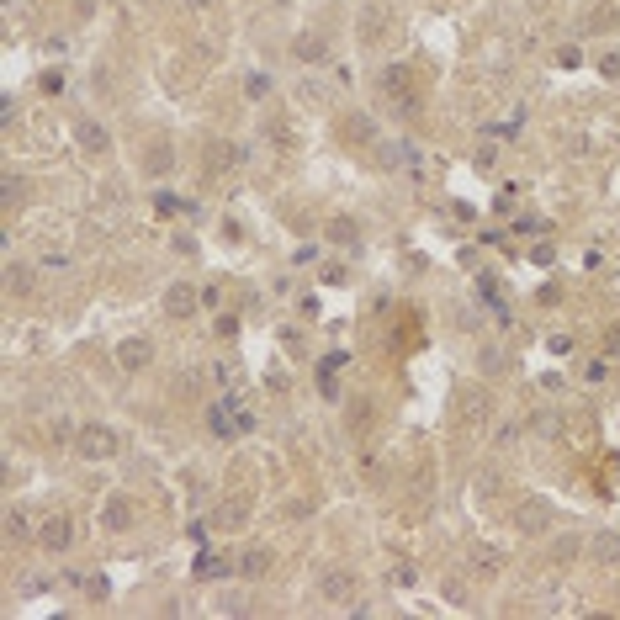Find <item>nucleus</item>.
I'll use <instances>...</instances> for the list:
<instances>
[{
    "label": "nucleus",
    "mask_w": 620,
    "mask_h": 620,
    "mask_svg": "<svg viewBox=\"0 0 620 620\" xmlns=\"http://www.w3.org/2000/svg\"><path fill=\"white\" fill-rule=\"evenodd\" d=\"M112 451H117V435H112L107 424H85V429H80V456H90V461H107Z\"/></svg>",
    "instance_id": "obj_1"
},
{
    "label": "nucleus",
    "mask_w": 620,
    "mask_h": 620,
    "mask_svg": "<svg viewBox=\"0 0 620 620\" xmlns=\"http://www.w3.org/2000/svg\"><path fill=\"white\" fill-rule=\"evenodd\" d=\"M6 536H16V541L27 536V520H22V514H6Z\"/></svg>",
    "instance_id": "obj_10"
},
{
    "label": "nucleus",
    "mask_w": 620,
    "mask_h": 620,
    "mask_svg": "<svg viewBox=\"0 0 620 620\" xmlns=\"http://www.w3.org/2000/svg\"><path fill=\"white\" fill-rule=\"evenodd\" d=\"M525 530H541V525H546V509H541V504H530V509H525Z\"/></svg>",
    "instance_id": "obj_5"
},
{
    "label": "nucleus",
    "mask_w": 620,
    "mask_h": 620,
    "mask_svg": "<svg viewBox=\"0 0 620 620\" xmlns=\"http://www.w3.org/2000/svg\"><path fill=\"white\" fill-rule=\"evenodd\" d=\"M599 74H605V80H615V74H620V53H605V59H599Z\"/></svg>",
    "instance_id": "obj_9"
},
{
    "label": "nucleus",
    "mask_w": 620,
    "mask_h": 620,
    "mask_svg": "<svg viewBox=\"0 0 620 620\" xmlns=\"http://www.w3.org/2000/svg\"><path fill=\"white\" fill-rule=\"evenodd\" d=\"M165 308H170V313H186V308H191V292H186V286H175V292L165 297Z\"/></svg>",
    "instance_id": "obj_4"
},
{
    "label": "nucleus",
    "mask_w": 620,
    "mask_h": 620,
    "mask_svg": "<svg viewBox=\"0 0 620 620\" xmlns=\"http://www.w3.org/2000/svg\"><path fill=\"white\" fill-rule=\"evenodd\" d=\"M80 138L90 143V149H107V133H101V128H90V122H85V128H80Z\"/></svg>",
    "instance_id": "obj_8"
},
{
    "label": "nucleus",
    "mask_w": 620,
    "mask_h": 620,
    "mask_svg": "<svg viewBox=\"0 0 620 620\" xmlns=\"http://www.w3.org/2000/svg\"><path fill=\"white\" fill-rule=\"evenodd\" d=\"M143 360H149V345H143V339H128V345H122V366H143Z\"/></svg>",
    "instance_id": "obj_3"
},
{
    "label": "nucleus",
    "mask_w": 620,
    "mask_h": 620,
    "mask_svg": "<svg viewBox=\"0 0 620 620\" xmlns=\"http://www.w3.org/2000/svg\"><path fill=\"white\" fill-rule=\"evenodd\" d=\"M69 536H74L69 514H53V520H43V530H37V546H48V551H69Z\"/></svg>",
    "instance_id": "obj_2"
},
{
    "label": "nucleus",
    "mask_w": 620,
    "mask_h": 620,
    "mask_svg": "<svg viewBox=\"0 0 620 620\" xmlns=\"http://www.w3.org/2000/svg\"><path fill=\"white\" fill-rule=\"evenodd\" d=\"M6 281H11V286H16V292H32V276H27V271H22V265H11V271H6Z\"/></svg>",
    "instance_id": "obj_6"
},
{
    "label": "nucleus",
    "mask_w": 620,
    "mask_h": 620,
    "mask_svg": "<svg viewBox=\"0 0 620 620\" xmlns=\"http://www.w3.org/2000/svg\"><path fill=\"white\" fill-rule=\"evenodd\" d=\"M594 557H609V562H615V557H620V541H615V536H599V546H594Z\"/></svg>",
    "instance_id": "obj_7"
}]
</instances>
